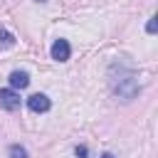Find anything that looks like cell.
Instances as JSON below:
<instances>
[{
	"label": "cell",
	"mask_w": 158,
	"mask_h": 158,
	"mask_svg": "<svg viewBox=\"0 0 158 158\" xmlns=\"http://www.w3.org/2000/svg\"><path fill=\"white\" fill-rule=\"evenodd\" d=\"M0 106L7 109V111L20 109V94L15 89H0Z\"/></svg>",
	"instance_id": "2"
},
{
	"label": "cell",
	"mask_w": 158,
	"mask_h": 158,
	"mask_svg": "<svg viewBox=\"0 0 158 158\" xmlns=\"http://www.w3.org/2000/svg\"><path fill=\"white\" fill-rule=\"evenodd\" d=\"M37 2H44V0H37Z\"/></svg>",
	"instance_id": "11"
},
{
	"label": "cell",
	"mask_w": 158,
	"mask_h": 158,
	"mask_svg": "<svg viewBox=\"0 0 158 158\" xmlns=\"http://www.w3.org/2000/svg\"><path fill=\"white\" fill-rule=\"evenodd\" d=\"M15 44V37H12V32H7V30H0V49H7V47H12Z\"/></svg>",
	"instance_id": "6"
},
{
	"label": "cell",
	"mask_w": 158,
	"mask_h": 158,
	"mask_svg": "<svg viewBox=\"0 0 158 158\" xmlns=\"http://www.w3.org/2000/svg\"><path fill=\"white\" fill-rule=\"evenodd\" d=\"M101 158H114V156H111V153H104V156H101Z\"/></svg>",
	"instance_id": "10"
},
{
	"label": "cell",
	"mask_w": 158,
	"mask_h": 158,
	"mask_svg": "<svg viewBox=\"0 0 158 158\" xmlns=\"http://www.w3.org/2000/svg\"><path fill=\"white\" fill-rule=\"evenodd\" d=\"M146 30H148L151 35H153V32L158 30V22H156V17H151V20H148V25H146Z\"/></svg>",
	"instance_id": "8"
},
{
	"label": "cell",
	"mask_w": 158,
	"mask_h": 158,
	"mask_svg": "<svg viewBox=\"0 0 158 158\" xmlns=\"http://www.w3.org/2000/svg\"><path fill=\"white\" fill-rule=\"evenodd\" d=\"M77 158H86V148L84 146H77Z\"/></svg>",
	"instance_id": "9"
},
{
	"label": "cell",
	"mask_w": 158,
	"mask_h": 158,
	"mask_svg": "<svg viewBox=\"0 0 158 158\" xmlns=\"http://www.w3.org/2000/svg\"><path fill=\"white\" fill-rule=\"evenodd\" d=\"M27 84H30L27 72H12V74H10V86H12V89H25Z\"/></svg>",
	"instance_id": "5"
},
{
	"label": "cell",
	"mask_w": 158,
	"mask_h": 158,
	"mask_svg": "<svg viewBox=\"0 0 158 158\" xmlns=\"http://www.w3.org/2000/svg\"><path fill=\"white\" fill-rule=\"evenodd\" d=\"M27 106H30L35 114H44V111H49V99H47L44 94H32V96L27 99Z\"/></svg>",
	"instance_id": "3"
},
{
	"label": "cell",
	"mask_w": 158,
	"mask_h": 158,
	"mask_svg": "<svg viewBox=\"0 0 158 158\" xmlns=\"http://www.w3.org/2000/svg\"><path fill=\"white\" fill-rule=\"evenodd\" d=\"M10 158H27V151L15 143V146H10Z\"/></svg>",
	"instance_id": "7"
},
{
	"label": "cell",
	"mask_w": 158,
	"mask_h": 158,
	"mask_svg": "<svg viewBox=\"0 0 158 158\" xmlns=\"http://www.w3.org/2000/svg\"><path fill=\"white\" fill-rule=\"evenodd\" d=\"M118 77H121V81L111 79V84H114V91H116V94H118L123 101L133 99V96L138 94V81H136V77H133L131 72H121V69H118Z\"/></svg>",
	"instance_id": "1"
},
{
	"label": "cell",
	"mask_w": 158,
	"mask_h": 158,
	"mask_svg": "<svg viewBox=\"0 0 158 158\" xmlns=\"http://www.w3.org/2000/svg\"><path fill=\"white\" fill-rule=\"evenodd\" d=\"M52 59H57V62L69 59V42L67 40H54V44H52Z\"/></svg>",
	"instance_id": "4"
}]
</instances>
